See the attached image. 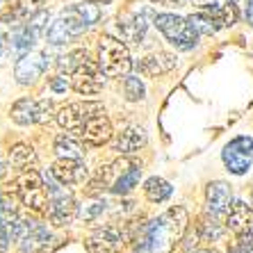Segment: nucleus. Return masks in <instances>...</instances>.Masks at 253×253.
Returning a JSON list of instances; mask_svg holds the SVG:
<instances>
[{"mask_svg": "<svg viewBox=\"0 0 253 253\" xmlns=\"http://www.w3.org/2000/svg\"><path fill=\"white\" fill-rule=\"evenodd\" d=\"M78 135L83 137V141L84 144H89V146H103V144H107V141L112 139V135H114L112 121L105 117V112L96 114V117H91L87 124L80 128Z\"/></svg>", "mask_w": 253, "mask_h": 253, "instance_id": "obj_10", "label": "nucleus"}, {"mask_svg": "<svg viewBox=\"0 0 253 253\" xmlns=\"http://www.w3.org/2000/svg\"><path fill=\"white\" fill-rule=\"evenodd\" d=\"M187 21L192 23V28H194L196 32H199V35H208V37H212V35H217V30H219V25L214 23V18H212L210 14L206 12V9H199V12L189 14Z\"/></svg>", "mask_w": 253, "mask_h": 253, "instance_id": "obj_23", "label": "nucleus"}, {"mask_svg": "<svg viewBox=\"0 0 253 253\" xmlns=\"http://www.w3.org/2000/svg\"><path fill=\"white\" fill-rule=\"evenodd\" d=\"M55 153L57 158H71V160H83L84 158V146L69 132L55 137Z\"/></svg>", "mask_w": 253, "mask_h": 253, "instance_id": "obj_17", "label": "nucleus"}, {"mask_svg": "<svg viewBox=\"0 0 253 253\" xmlns=\"http://www.w3.org/2000/svg\"><path fill=\"white\" fill-rule=\"evenodd\" d=\"M50 171H53V176L57 178L59 183L66 185V187L84 183L89 176V169L83 160H71V158H57V162L50 167Z\"/></svg>", "mask_w": 253, "mask_h": 253, "instance_id": "obj_11", "label": "nucleus"}, {"mask_svg": "<svg viewBox=\"0 0 253 253\" xmlns=\"http://www.w3.org/2000/svg\"><path fill=\"white\" fill-rule=\"evenodd\" d=\"M151 2L165 5V7H183V5H187V2H192V0H151Z\"/></svg>", "mask_w": 253, "mask_h": 253, "instance_id": "obj_35", "label": "nucleus"}, {"mask_svg": "<svg viewBox=\"0 0 253 253\" xmlns=\"http://www.w3.org/2000/svg\"><path fill=\"white\" fill-rule=\"evenodd\" d=\"M153 23H155V28L162 32V37H165L167 42L176 48V50L187 53V50H192V48L199 46V37L201 35L192 28V23H189L187 18L165 12V14H155Z\"/></svg>", "mask_w": 253, "mask_h": 253, "instance_id": "obj_2", "label": "nucleus"}, {"mask_svg": "<svg viewBox=\"0 0 253 253\" xmlns=\"http://www.w3.org/2000/svg\"><path fill=\"white\" fill-rule=\"evenodd\" d=\"M226 146H230L233 151H240V153L251 155V158H253V137H249V135L235 137V139L230 141V144H226Z\"/></svg>", "mask_w": 253, "mask_h": 253, "instance_id": "obj_32", "label": "nucleus"}, {"mask_svg": "<svg viewBox=\"0 0 253 253\" xmlns=\"http://www.w3.org/2000/svg\"><path fill=\"white\" fill-rule=\"evenodd\" d=\"M233 206V189L224 180H212L206 187V212L212 219H226Z\"/></svg>", "mask_w": 253, "mask_h": 253, "instance_id": "obj_9", "label": "nucleus"}, {"mask_svg": "<svg viewBox=\"0 0 253 253\" xmlns=\"http://www.w3.org/2000/svg\"><path fill=\"white\" fill-rule=\"evenodd\" d=\"M221 160H224L226 169H228L233 176H247L249 171H251V155L233 151L230 146H226L224 151H221Z\"/></svg>", "mask_w": 253, "mask_h": 253, "instance_id": "obj_18", "label": "nucleus"}, {"mask_svg": "<svg viewBox=\"0 0 253 253\" xmlns=\"http://www.w3.org/2000/svg\"><path fill=\"white\" fill-rule=\"evenodd\" d=\"M71 39H73V35H71L64 16L55 18L53 23L48 25V30H46V42L48 43H53V46H64V43H69Z\"/></svg>", "mask_w": 253, "mask_h": 253, "instance_id": "obj_22", "label": "nucleus"}, {"mask_svg": "<svg viewBox=\"0 0 253 253\" xmlns=\"http://www.w3.org/2000/svg\"><path fill=\"white\" fill-rule=\"evenodd\" d=\"M139 178H141V165L130 167L128 171L119 173L117 180H114L112 187H110V192H112L114 196H126V194H130V192H132V189L139 185Z\"/></svg>", "mask_w": 253, "mask_h": 253, "instance_id": "obj_19", "label": "nucleus"}, {"mask_svg": "<svg viewBox=\"0 0 253 253\" xmlns=\"http://www.w3.org/2000/svg\"><path fill=\"white\" fill-rule=\"evenodd\" d=\"M228 253H253V230H242L237 233L235 242L228 247Z\"/></svg>", "mask_w": 253, "mask_h": 253, "instance_id": "obj_29", "label": "nucleus"}, {"mask_svg": "<svg viewBox=\"0 0 253 253\" xmlns=\"http://www.w3.org/2000/svg\"><path fill=\"white\" fill-rule=\"evenodd\" d=\"M87 57H89L87 50H83V48H76V50H71V53L62 55V57L57 59V66H59V71H62V73H64V71H66V73H73V71L83 64Z\"/></svg>", "mask_w": 253, "mask_h": 253, "instance_id": "obj_26", "label": "nucleus"}, {"mask_svg": "<svg viewBox=\"0 0 253 253\" xmlns=\"http://www.w3.org/2000/svg\"><path fill=\"white\" fill-rule=\"evenodd\" d=\"M155 16L153 9H141V12H130L117 21L119 39H124L126 43H139L144 39L148 30V18Z\"/></svg>", "mask_w": 253, "mask_h": 253, "instance_id": "obj_8", "label": "nucleus"}, {"mask_svg": "<svg viewBox=\"0 0 253 253\" xmlns=\"http://www.w3.org/2000/svg\"><path fill=\"white\" fill-rule=\"evenodd\" d=\"M103 76L105 73H103L100 64H96V62H91L87 57L83 64L71 73V87L83 96H96L103 91V84H105V78Z\"/></svg>", "mask_w": 253, "mask_h": 253, "instance_id": "obj_6", "label": "nucleus"}, {"mask_svg": "<svg viewBox=\"0 0 253 253\" xmlns=\"http://www.w3.org/2000/svg\"><path fill=\"white\" fill-rule=\"evenodd\" d=\"M171 192H173L171 183H167L165 178H160V176H151L146 183H144V194H146V199L151 201V203H162V201H167L171 196Z\"/></svg>", "mask_w": 253, "mask_h": 253, "instance_id": "obj_20", "label": "nucleus"}, {"mask_svg": "<svg viewBox=\"0 0 253 253\" xmlns=\"http://www.w3.org/2000/svg\"><path fill=\"white\" fill-rule=\"evenodd\" d=\"M9 165L21 171H28L30 167H35L37 165L35 148L28 146V144H16V146H12V151H9Z\"/></svg>", "mask_w": 253, "mask_h": 253, "instance_id": "obj_21", "label": "nucleus"}, {"mask_svg": "<svg viewBox=\"0 0 253 253\" xmlns=\"http://www.w3.org/2000/svg\"><path fill=\"white\" fill-rule=\"evenodd\" d=\"M87 253H117L121 249V233L114 226H103L87 240Z\"/></svg>", "mask_w": 253, "mask_h": 253, "instance_id": "obj_13", "label": "nucleus"}, {"mask_svg": "<svg viewBox=\"0 0 253 253\" xmlns=\"http://www.w3.org/2000/svg\"><path fill=\"white\" fill-rule=\"evenodd\" d=\"M103 112H105V107L98 100H80V103H71V105L59 107L55 121L69 132H80V128L87 124L89 119Z\"/></svg>", "mask_w": 253, "mask_h": 253, "instance_id": "obj_5", "label": "nucleus"}, {"mask_svg": "<svg viewBox=\"0 0 253 253\" xmlns=\"http://www.w3.org/2000/svg\"><path fill=\"white\" fill-rule=\"evenodd\" d=\"M144 144H146V130L139 128V126H130L114 141V151L121 155H130V153H135V151H139Z\"/></svg>", "mask_w": 253, "mask_h": 253, "instance_id": "obj_15", "label": "nucleus"}, {"mask_svg": "<svg viewBox=\"0 0 253 253\" xmlns=\"http://www.w3.org/2000/svg\"><path fill=\"white\" fill-rule=\"evenodd\" d=\"M124 94L130 103H137V100H144L146 96V87L141 83L139 76H124Z\"/></svg>", "mask_w": 253, "mask_h": 253, "instance_id": "obj_25", "label": "nucleus"}, {"mask_svg": "<svg viewBox=\"0 0 253 253\" xmlns=\"http://www.w3.org/2000/svg\"><path fill=\"white\" fill-rule=\"evenodd\" d=\"M105 210H107V203L103 199H98V201H91V203L80 208V210H78V217L83 219L84 224H91V221H96L98 217H103Z\"/></svg>", "mask_w": 253, "mask_h": 253, "instance_id": "obj_27", "label": "nucleus"}, {"mask_svg": "<svg viewBox=\"0 0 253 253\" xmlns=\"http://www.w3.org/2000/svg\"><path fill=\"white\" fill-rule=\"evenodd\" d=\"M176 64H178L176 55L158 50V53H151V55H146V57H141L139 62H137V71L146 78H158V76H165V73L173 71Z\"/></svg>", "mask_w": 253, "mask_h": 253, "instance_id": "obj_12", "label": "nucleus"}, {"mask_svg": "<svg viewBox=\"0 0 253 253\" xmlns=\"http://www.w3.org/2000/svg\"><path fill=\"white\" fill-rule=\"evenodd\" d=\"M2 53H5V43H0V59H2Z\"/></svg>", "mask_w": 253, "mask_h": 253, "instance_id": "obj_39", "label": "nucleus"}, {"mask_svg": "<svg viewBox=\"0 0 253 253\" xmlns=\"http://www.w3.org/2000/svg\"><path fill=\"white\" fill-rule=\"evenodd\" d=\"M199 233H201V240H203V242H219L221 237H224L226 228L217 224V219H212V221H206V224H201Z\"/></svg>", "mask_w": 253, "mask_h": 253, "instance_id": "obj_30", "label": "nucleus"}, {"mask_svg": "<svg viewBox=\"0 0 253 253\" xmlns=\"http://www.w3.org/2000/svg\"><path fill=\"white\" fill-rule=\"evenodd\" d=\"M247 21L249 25H253V0H247Z\"/></svg>", "mask_w": 253, "mask_h": 253, "instance_id": "obj_36", "label": "nucleus"}, {"mask_svg": "<svg viewBox=\"0 0 253 253\" xmlns=\"http://www.w3.org/2000/svg\"><path fill=\"white\" fill-rule=\"evenodd\" d=\"M48 21H50V14L46 12V9H37V12H32L28 16V28L35 32L37 37H42V35H46V30H48Z\"/></svg>", "mask_w": 253, "mask_h": 253, "instance_id": "obj_28", "label": "nucleus"}, {"mask_svg": "<svg viewBox=\"0 0 253 253\" xmlns=\"http://www.w3.org/2000/svg\"><path fill=\"white\" fill-rule=\"evenodd\" d=\"M69 87H71V80L64 73H59V76H55L53 80H50V91H55V94H64Z\"/></svg>", "mask_w": 253, "mask_h": 253, "instance_id": "obj_33", "label": "nucleus"}, {"mask_svg": "<svg viewBox=\"0 0 253 253\" xmlns=\"http://www.w3.org/2000/svg\"><path fill=\"white\" fill-rule=\"evenodd\" d=\"M253 226V208L244 201H235L226 214V228L233 233H242Z\"/></svg>", "mask_w": 253, "mask_h": 253, "instance_id": "obj_14", "label": "nucleus"}, {"mask_svg": "<svg viewBox=\"0 0 253 253\" xmlns=\"http://www.w3.org/2000/svg\"><path fill=\"white\" fill-rule=\"evenodd\" d=\"M35 42H37V35L28 28V23H25L12 35V39H9V48H14V50H18V53H28L30 48L35 46Z\"/></svg>", "mask_w": 253, "mask_h": 253, "instance_id": "obj_24", "label": "nucleus"}, {"mask_svg": "<svg viewBox=\"0 0 253 253\" xmlns=\"http://www.w3.org/2000/svg\"><path fill=\"white\" fill-rule=\"evenodd\" d=\"M89 2H96V5H107V2H112V0H89Z\"/></svg>", "mask_w": 253, "mask_h": 253, "instance_id": "obj_38", "label": "nucleus"}, {"mask_svg": "<svg viewBox=\"0 0 253 253\" xmlns=\"http://www.w3.org/2000/svg\"><path fill=\"white\" fill-rule=\"evenodd\" d=\"M55 117H57V112L53 110V103H50L48 98L39 100V110H37V124L46 126L48 121H53Z\"/></svg>", "mask_w": 253, "mask_h": 253, "instance_id": "obj_31", "label": "nucleus"}, {"mask_svg": "<svg viewBox=\"0 0 253 253\" xmlns=\"http://www.w3.org/2000/svg\"><path fill=\"white\" fill-rule=\"evenodd\" d=\"M199 240H201V233H199V230H196V233H189V235L185 237L183 249H185V251H192V249L196 247V242H199Z\"/></svg>", "mask_w": 253, "mask_h": 253, "instance_id": "obj_34", "label": "nucleus"}, {"mask_svg": "<svg viewBox=\"0 0 253 253\" xmlns=\"http://www.w3.org/2000/svg\"><path fill=\"white\" fill-rule=\"evenodd\" d=\"M14 192H16L18 201L28 210H35V212L46 210V206H48L46 183H43V176H39L37 171H32V169L21 171L18 178L14 180Z\"/></svg>", "mask_w": 253, "mask_h": 253, "instance_id": "obj_4", "label": "nucleus"}, {"mask_svg": "<svg viewBox=\"0 0 253 253\" xmlns=\"http://www.w3.org/2000/svg\"><path fill=\"white\" fill-rule=\"evenodd\" d=\"M37 110H39V100L21 98L12 105L9 117H12V121L16 126H30V124H37Z\"/></svg>", "mask_w": 253, "mask_h": 253, "instance_id": "obj_16", "label": "nucleus"}, {"mask_svg": "<svg viewBox=\"0 0 253 253\" xmlns=\"http://www.w3.org/2000/svg\"><path fill=\"white\" fill-rule=\"evenodd\" d=\"M187 224L189 217L183 206L169 208L139 230L137 249L139 253H171L178 247V242H183Z\"/></svg>", "mask_w": 253, "mask_h": 253, "instance_id": "obj_1", "label": "nucleus"}, {"mask_svg": "<svg viewBox=\"0 0 253 253\" xmlns=\"http://www.w3.org/2000/svg\"><path fill=\"white\" fill-rule=\"evenodd\" d=\"M48 55L46 53H23L21 57L16 59V66H14V78H16L18 84H23V87H30V84H35L42 73L48 69Z\"/></svg>", "mask_w": 253, "mask_h": 253, "instance_id": "obj_7", "label": "nucleus"}, {"mask_svg": "<svg viewBox=\"0 0 253 253\" xmlns=\"http://www.w3.org/2000/svg\"><path fill=\"white\" fill-rule=\"evenodd\" d=\"M194 253H217V251H210V249H206V251H194Z\"/></svg>", "mask_w": 253, "mask_h": 253, "instance_id": "obj_40", "label": "nucleus"}, {"mask_svg": "<svg viewBox=\"0 0 253 253\" xmlns=\"http://www.w3.org/2000/svg\"><path fill=\"white\" fill-rule=\"evenodd\" d=\"M7 173H9L7 165H5V162H0V180H2V178H7Z\"/></svg>", "mask_w": 253, "mask_h": 253, "instance_id": "obj_37", "label": "nucleus"}, {"mask_svg": "<svg viewBox=\"0 0 253 253\" xmlns=\"http://www.w3.org/2000/svg\"><path fill=\"white\" fill-rule=\"evenodd\" d=\"M98 64L107 78L128 76L130 69H132V59H130V50L124 39H117V37H110V35L100 37Z\"/></svg>", "mask_w": 253, "mask_h": 253, "instance_id": "obj_3", "label": "nucleus"}]
</instances>
